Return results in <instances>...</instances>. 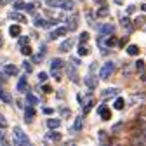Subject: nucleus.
Listing matches in <instances>:
<instances>
[{"label":"nucleus","instance_id":"obj_30","mask_svg":"<svg viewBox=\"0 0 146 146\" xmlns=\"http://www.w3.org/2000/svg\"><path fill=\"white\" fill-rule=\"evenodd\" d=\"M47 4H49L50 7H61L63 0H47Z\"/></svg>","mask_w":146,"mask_h":146},{"label":"nucleus","instance_id":"obj_41","mask_svg":"<svg viewBox=\"0 0 146 146\" xmlns=\"http://www.w3.org/2000/svg\"><path fill=\"white\" fill-rule=\"evenodd\" d=\"M42 58H44V54H38V56H33V63H38Z\"/></svg>","mask_w":146,"mask_h":146},{"label":"nucleus","instance_id":"obj_20","mask_svg":"<svg viewBox=\"0 0 146 146\" xmlns=\"http://www.w3.org/2000/svg\"><path fill=\"white\" fill-rule=\"evenodd\" d=\"M9 33H11L12 36H19V33H21V26H19V25H12V26L9 28Z\"/></svg>","mask_w":146,"mask_h":146},{"label":"nucleus","instance_id":"obj_31","mask_svg":"<svg viewBox=\"0 0 146 146\" xmlns=\"http://www.w3.org/2000/svg\"><path fill=\"white\" fill-rule=\"evenodd\" d=\"M30 44V38H28V36H19V47L21 45H28Z\"/></svg>","mask_w":146,"mask_h":146},{"label":"nucleus","instance_id":"obj_21","mask_svg":"<svg viewBox=\"0 0 146 146\" xmlns=\"http://www.w3.org/2000/svg\"><path fill=\"white\" fill-rule=\"evenodd\" d=\"M26 103H28L30 106H33V104H38V99H36V96H33L31 92H28V94H26Z\"/></svg>","mask_w":146,"mask_h":146},{"label":"nucleus","instance_id":"obj_5","mask_svg":"<svg viewBox=\"0 0 146 146\" xmlns=\"http://www.w3.org/2000/svg\"><path fill=\"white\" fill-rule=\"evenodd\" d=\"M70 30L66 28V26H59V28H56V30H52L50 33H49V40H56V38H59V36H63V35H66Z\"/></svg>","mask_w":146,"mask_h":146},{"label":"nucleus","instance_id":"obj_1","mask_svg":"<svg viewBox=\"0 0 146 146\" xmlns=\"http://www.w3.org/2000/svg\"><path fill=\"white\" fill-rule=\"evenodd\" d=\"M64 66V61L63 59H52L50 61V75L56 78V80H59L61 78V68Z\"/></svg>","mask_w":146,"mask_h":146},{"label":"nucleus","instance_id":"obj_15","mask_svg":"<svg viewBox=\"0 0 146 146\" xmlns=\"http://www.w3.org/2000/svg\"><path fill=\"white\" fill-rule=\"evenodd\" d=\"M84 127V117H77L75 118V123H73V131L75 132H80Z\"/></svg>","mask_w":146,"mask_h":146},{"label":"nucleus","instance_id":"obj_38","mask_svg":"<svg viewBox=\"0 0 146 146\" xmlns=\"http://www.w3.org/2000/svg\"><path fill=\"white\" fill-rule=\"evenodd\" d=\"M136 68H137V70H143V68H144V63H143L141 59H139V61H136Z\"/></svg>","mask_w":146,"mask_h":146},{"label":"nucleus","instance_id":"obj_48","mask_svg":"<svg viewBox=\"0 0 146 146\" xmlns=\"http://www.w3.org/2000/svg\"><path fill=\"white\" fill-rule=\"evenodd\" d=\"M141 9H143V11H146V4H144V5H141Z\"/></svg>","mask_w":146,"mask_h":146},{"label":"nucleus","instance_id":"obj_45","mask_svg":"<svg viewBox=\"0 0 146 146\" xmlns=\"http://www.w3.org/2000/svg\"><path fill=\"white\" fill-rule=\"evenodd\" d=\"M11 2H14V0H0V5H7Z\"/></svg>","mask_w":146,"mask_h":146},{"label":"nucleus","instance_id":"obj_34","mask_svg":"<svg viewBox=\"0 0 146 146\" xmlns=\"http://www.w3.org/2000/svg\"><path fill=\"white\" fill-rule=\"evenodd\" d=\"M47 77H49V75H47V73H44V71H40V73H38V80H40V82H45V80H47Z\"/></svg>","mask_w":146,"mask_h":146},{"label":"nucleus","instance_id":"obj_25","mask_svg":"<svg viewBox=\"0 0 146 146\" xmlns=\"http://www.w3.org/2000/svg\"><path fill=\"white\" fill-rule=\"evenodd\" d=\"M123 104H125V101H123L122 98H117V99H115V103H113L115 110H122V108H123Z\"/></svg>","mask_w":146,"mask_h":146},{"label":"nucleus","instance_id":"obj_12","mask_svg":"<svg viewBox=\"0 0 146 146\" xmlns=\"http://www.w3.org/2000/svg\"><path fill=\"white\" fill-rule=\"evenodd\" d=\"M0 99H2L5 104H11L12 103V96L7 92V90H4V89H0Z\"/></svg>","mask_w":146,"mask_h":146},{"label":"nucleus","instance_id":"obj_46","mask_svg":"<svg viewBox=\"0 0 146 146\" xmlns=\"http://www.w3.org/2000/svg\"><path fill=\"white\" fill-rule=\"evenodd\" d=\"M45 52H47V47L45 45H40V54H44V56H45Z\"/></svg>","mask_w":146,"mask_h":146},{"label":"nucleus","instance_id":"obj_27","mask_svg":"<svg viewBox=\"0 0 146 146\" xmlns=\"http://www.w3.org/2000/svg\"><path fill=\"white\" fill-rule=\"evenodd\" d=\"M35 7H38V4L36 2H30V4H25V9L28 12H35Z\"/></svg>","mask_w":146,"mask_h":146},{"label":"nucleus","instance_id":"obj_35","mask_svg":"<svg viewBox=\"0 0 146 146\" xmlns=\"http://www.w3.org/2000/svg\"><path fill=\"white\" fill-rule=\"evenodd\" d=\"M108 12H110V11H108L106 7H103V9L98 11V16H108Z\"/></svg>","mask_w":146,"mask_h":146},{"label":"nucleus","instance_id":"obj_13","mask_svg":"<svg viewBox=\"0 0 146 146\" xmlns=\"http://www.w3.org/2000/svg\"><path fill=\"white\" fill-rule=\"evenodd\" d=\"M4 73L5 75H17V66L16 64H5L4 66Z\"/></svg>","mask_w":146,"mask_h":146},{"label":"nucleus","instance_id":"obj_28","mask_svg":"<svg viewBox=\"0 0 146 146\" xmlns=\"http://www.w3.org/2000/svg\"><path fill=\"white\" fill-rule=\"evenodd\" d=\"M21 52H23V56H31V47H30V44L28 45H21Z\"/></svg>","mask_w":146,"mask_h":146},{"label":"nucleus","instance_id":"obj_40","mask_svg":"<svg viewBox=\"0 0 146 146\" xmlns=\"http://www.w3.org/2000/svg\"><path fill=\"white\" fill-rule=\"evenodd\" d=\"M122 127H123V123H117V125L113 127V129H111V132H117V131H120Z\"/></svg>","mask_w":146,"mask_h":146},{"label":"nucleus","instance_id":"obj_50","mask_svg":"<svg viewBox=\"0 0 146 146\" xmlns=\"http://www.w3.org/2000/svg\"><path fill=\"white\" fill-rule=\"evenodd\" d=\"M0 47H2V38H0Z\"/></svg>","mask_w":146,"mask_h":146},{"label":"nucleus","instance_id":"obj_29","mask_svg":"<svg viewBox=\"0 0 146 146\" xmlns=\"http://www.w3.org/2000/svg\"><path fill=\"white\" fill-rule=\"evenodd\" d=\"M90 108H92V99H90V98H89V99L85 101V106H84V115L90 111Z\"/></svg>","mask_w":146,"mask_h":146},{"label":"nucleus","instance_id":"obj_11","mask_svg":"<svg viewBox=\"0 0 146 146\" xmlns=\"http://www.w3.org/2000/svg\"><path fill=\"white\" fill-rule=\"evenodd\" d=\"M26 87H28V78L21 77L19 82H17V92H26Z\"/></svg>","mask_w":146,"mask_h":146},{"label":"nucleus","instance_id":"obj_18","mask_svg":"<svg viewBox=\"0 0 146 146\" xmlns=\"http://www.w3.org/2000/svg\"><path fill=\"white\" fill-rule=\"evenodd\" d=\"M33 117H35V110H33V106L26 108V110H25V120H26V122H31Z\"/></svg>","mask_w":146,"mask_h":146},{"label":"nucleus","instance_id":"obj_42","mask_svg":"<svg viewBox=\"0 0 146 146\" xmlns=\"http://www.w3.org/2000/svg\"><path fill=\"white\" fill-rule=\"evenodd\" d=\"M42 111H44L45 115H52V111H54V110H52V108H44Z\"/></svg>","mask_w":146,"mask_h":146},{"label":"nucleus","instance_id":"obj_19","mask_svg":"<svg viewBox=\"0 0 146 146\" xmlns=\"http://www.w3.org/2000/svg\"><path fill=\"white\" fill-rule=\"evenodd\" d=\"M98 111H99V115H101V118H103V120H110V117H111V113H110V110H106L104 106H99V110H98Z\"/></svg>","mask_w":146,"mask_h":146},{"label":"nucleus","instance_id":"obj_10","mask_svg":"<svg viewBox=\"0 0 146 146\" xmlns=\"http://www.w3.org/2000/svg\"><path fill=\"white\" fill-rule=\"evenodd\" d=\"M9 19H14V21H19V23H26V17L23 14H19L17 11H12L9 12Z\"/></svg>","mask_w":146,"mask_h":146},{"label":"nucleus","instance_id":"obj_3","mask_svg":"<svg viewBox=\"0 0 146 146\" xmlns=\"http://www.w3.org/2000/svg\"><path fill=\"white\" fill-rule=\"evenodd\" d=\"M115 71V64L111 63V61H108V63H104V66L101 68V71H99V77L103 78V80H106V78H110L111 77V73Z\"/></svg>","mask_w":146,"mask_h":146},{"label":"nucleus","instance_id":"obj_23","mask_svg":"<svg viewBox=\"0 0 146 146\" xmlns=\"http://www.w3.org/2000/svg\"><path fill=\"white\" fill-rule=\"evenodd\" d=\"M120 25L123 26V28H127V30H132V25H131V19H129V17H122V21H120Z\"/></svg>","mask_w":146,"mask_h":146},{"label":"nucleus","instance_id":"obj_8","mask_svg":"<svg viewBox=\"0 0 146 146\" xmlns=\"http://www.w3.org/2000/svg\"><path fill=\"white\" fill-rule=\"evenodd\" d=\"M66 71H68V77H70V78H71L73 82H78V73H77V66L73 64V63H70V64H68Z\"/></svg>","mask_w":146,"mask_h":146},{"label":"nucleus","instance_id":"obj_32","mask_svg":"<svg viewBox=\"0 0 146 146\" xmlns=\"http://www.w3.org/2000/svg\"><path fill=\"white\" fill-rule=\"evenodd\" d=\"M87 40H89V33H87V31H84V33L80 35V44H85Z\"/></svg>","mask_w":146,"mask_h":146},{"label":"nucleus","instance_id":"obj_16","mask_svg":"<svg viewBox=\"0 0 146 146\" xmlns=\"http://www.w3.org/2000/svg\"><path fill=\"white\" fill-rule=\"evenodd\" d=\"M59 125H61L59 118H49L47 120V127H49V129H59Z\"/></svg>","mask_w":146,"mask_h":146},{"label":"nucleus","instance_id":"obj_22","mask_svg":"<svg viewBox=\"0 0 146 146\" xmlns=\"http://www.w3.org/2000/svg\"><path fill=\"white\" fill-rule=\"evenodd\" d=\"M127 54H131V56H137V54H139V47L137 45H129V47H127Z\"/></svg>","mask_w":146,"mask_h":146},{"label":"nucleus","instance_id":"obj_39","mask_svg":"<svg viewBox=\"0 0 146 146\" xmlns=\"http://www.w3.org/2000/svg\"><path fill=\"white\" fill-rule=\"evenodd\" d=\"M14 9H17V11H19V9H25V4H23V2H16Z\"/></svg>","mask_w":146,"mask_h":146},{"label":"nucleus","instance_id":"obj_14","mask_svg":"<svg viewBox=\"0 0 146 146\" xmlns=\"http://www.w3.org/2000/svg\"><path fill=\"white\" fill-rule=\"evenodd\" d=\"M85 84H87V87H89V89H94V87L98 85V80L94 78V75H92V73L85 77Z\"/></svg>","mask_w":146,"mask_h":146},{"label":"nucleus","instance_id":"obj_24","mask_svg":"<svg viewBox=\"0 0 146 146\" xmlns=\"http://www.w3.org/2000/svg\"><path fill=\"white\" fill-rule=\"evenodd\" d=\"M117 94H118V89H106L104 92H103L104 98H108V96H117Z\"/></svg>","mask_w":146,"mask_h":146},{"label":"nucleus","instance_id":"obj_4","mask_svg":"<svg viewBox=\"0 0 146 146\" xmlns=\"http://www.w3.org/2000/svg\"><path fill=\"white\" fill-rule=\"evenodd\" d=\"M78 19H80V16H78L77 12H73V14H71V16L68 17V19H66V21H68L66 28H68L70 31H73V30H77V28H78Z\"/></svg>","mask_w":146,"mask_h":146},{"label":"nucleus","instance_id":"obj_17","mask_svg":"<svg viewBox=\"0 0 146 146\" xmlns=\"http://www.w3.org/2000/svg\"><path fill=\"white\" fill-rule=\"evenodd\" d=\"M59 9L73 11V9H75V2H73V0H63V4H61V7H59Z\"/></svg>","mask_w":146,"mask_h":146},{"label":"nucleus","instance_id":"obj_33","mask_svg":"<svg viewBox=\"0 0 146 146\" xmlns=\"http://www.w3.org/2000/svg\"><path fill=\"white\" fill-rule=\"evenodd\" d=\"M49 139H54V141H59V139H61V134H58V132H50V134H49Z\"/></svg>","mask_w":146,"mask_h":146},{"label":"nucleus","instance_id":"obj_2","mask_svg":"<svg viewBox=\"0 0 146 146\" xmlns=\"http://www.w3.org/2000/svg\"><path fill=\"white\" fill-rule=\"evenodd\" d=\"M14 143H16V144H23V146L30 144V139H28V136L23 132L21 127H14Z\"/></svg>","mask_w":146,"mask_h":146},{"label":"nucleus","instance_id":"obj_6","mask_svg":"<svg viewBox=\"0 0 146 146\" xmlns=\"http://www.w3.org/2000/svg\"><path fill=\"white\" fill-rule=\"evenodd\" d=\"M35 26L36 28H49V26H54V21H45L44 17L36 16L35 17Z\"/></svg>","mask_w":146,"mask_h":146},{"label":"nucleus","instance_id":"obj_9","mask_svg":"<svg viewBox=\"0 0 146 146\" xmlns=\"http://www.w3.org/2000/svg\"><path fill=\"white\" fill-rule=\"evenodd\" d=\"M99 33L103 36H110V35L115 33V26L113 25H103V26H99Z\"/></svg>","mask_w":146,"mask_h":146},{"label":"nucleus","instance_id":"obj_37","mask_svg":"<svg viewBox=\"0 0 146 146\" xmlns=\"http://www.w3.org/2000/svg\"><path fill=\"white\" fill-rule=\"evenodd\" d=\"M85 16H87V23H89V25H94V21H92V14H90V12H87Z\"/></svg>","mask_w":146,"mask_h":146},{"label":"nucleus","instance_id":"obj_47","mask_svg":"<svg viewBox=\"0 0 146 146\" xmlns=\"http://www.w3.org/2000/svg\"><path fill=\"white\" fill-rule=\"evenodd\" d=\"M5 82V73H0V84Z\"/></svg>","mask_w":146,"mask_h":146},{"label":"nucleus","instance_id":"obj_7","mask_svg":"<svg viewBox=\"0 0 146 146\" xmlns=\"http://www.w3.org/2000/svg\"><path fill=\"white\" fill-rule=\"evenodd\" d=\"M73 45H75V38H73V36H70V38H66V40L59 45V50H61V52H68L70 49H73Z\"/></svg>","mask_w":146,"mask_h":146},{"label":"nucleus","instance_id":"obj_26","mask_svg":"<svg viewBox=\"0 0 146 146\" xmlns=\"http://www.w3.org/2000/svg\"><path fill=\"white\" fill-rule=\"evenodd\" d=\"M78 54H80V56H87V54H89V47H87L85 44H80V47H78Z\"/></svg>","mask_w":146,"mask_h":146},{"label":"nucleus","instance_id":"obj_44","mask_svg":"<svg viewBox=\"0 0 146 146\" xmlns=\"http://www.w3.org/2000/svg\"><path fill=\"white\" fill-rule=\"evenodd\" d=\"M23 66H25V70H26V71H28V73H30V71H31V64H30V63H25V64H23Z\"/></svg>","mask_w":146,"mask_h":146},{"label":"nucleus","instance_id":"obj_36","mask_svg":"<svg viewBox=\"0 0 146 146\" xmlns=\"http://www.w3.org/2000/svg\"><path fill=\"white\" fill-rule=\"evenodd\" d=\"M0 127H2V129H5V127H7V122H5V118L2 115H0Z\"/></svg>","mask_w":146,"mask_h":146},{"label":"nucleus","instance_id":"obj_49","mask_svg":"<svg viewBox=\"0 0 146 146\" xmlns=\"http://www.w3.org/2000/svg\"><path fill=\"white\" fill-rule=\"evenodd\" d=\"M96 2H99V4H103V0H96Z\"/></svg>","mask_w":146,"mask_h":146},{"label":"nucleus","instance_id":"obj_43","mask_svg":"<svg viewBox=\"0 0 146 146\" xmlns=\"http://www.w3.org/2000/svg\"><path fill=\"white\" fill-rule=\"evenodd\" d=\"M44 92H45V94H50V92H52L50 85H44Z\"/></svg>","mask_w":146,"mask_h":146}]
</instances>
